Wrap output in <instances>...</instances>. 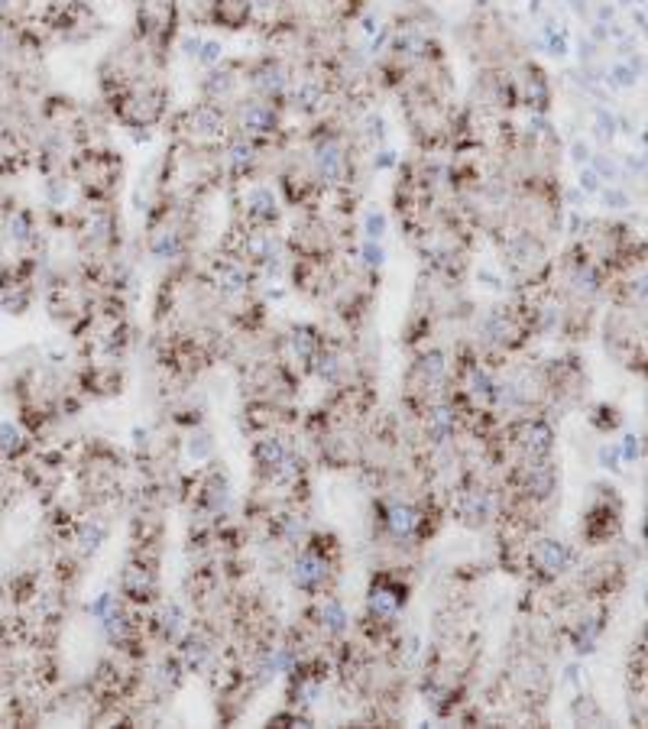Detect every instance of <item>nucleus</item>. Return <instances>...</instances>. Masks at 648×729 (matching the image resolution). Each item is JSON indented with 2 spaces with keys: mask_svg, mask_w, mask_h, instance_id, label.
<instances>
[{
  "mask_svg": "<svg viewBox=\"0 0 648 729\" xmlns=\"http://www.w3.org/2000/svg\"><path fill=\"white\" fill-rule=\"evenodd\" d=\"M75 173H79V179L88 185V188L107 191L111 185H117V179H121V163H117V156H111V153L88 149V153H82V156L75 159Z\"/></svg>",
  "mask_w": 648,
  "mask_h": 729,
  "instance_id": "nucleus-1",
  "label": "nucleus"
},
{
  "mask_svg": "<svg viewBox=\"0 0 648 729\" xmlns=\"http://www.w3.org/2000/svg\"><path fill=\"white\" fill-rule=\"evenodd\" d=\"M418 519H421L418 509L409 506V502H393L386 509V529H389L393 539H412L418 529Z\"/></svg>",
  "mask_w": 648,
  "mask_h": 729,
  "instance_id": "nucleus-2",
  "label": "nucleus"
},
{
  "mask_svg": "<svg viewBox=\"0 0 648 729\" xmlns=\"http://www.w3.org/2000/svg\"><path fill=\"white\" fill-rule=\"evenodd\" d=\"M519 438H522V448H525L529 455L542 457L552 451L555 431H552V425H545V421H522Z\"/></svg>",
  "mask_w": 648,
  "mask_h": 729,
  "instance_id": "nucleus-3",
  "label": "nucleus"
},
{
  "mask_svg": "<svg viewBox=\"0 0 648 729\" xmlns=\"http://www.w3.org/2000/svg\"><path fill=\"white\" fill-rule=\"evenodd\" d=\"M327 574V564H324L318 554H302L299 564H295V584L302 591H315Z\"/></svg>",
  "mask_w": 648,
  "mask_h": 729,
  "instance_id": "nucleus-4",
  "label": "nucleus"
},
{
  "mask_svg": "<svg viewBox=\"0 0 648 729\" xmlns=\"http://www.w3.org/2000/svg\"><path fill=\"white\" fill-rule=\"evenodd\" d=\"M250 215L260 221V225H266V221H276L279 218V205H276V195L266 188V185H260V188H253L250 191Z\"/></svg>",
  "mask_w": 648,
  "mask_h": 729,
  "instance_id": "nucleus-5",
  "label": "nucleus"
},
{
  "mask_svg": "<svg viewBox=\"0 0 648 729\" xmlns=\"http://www.w3.org/2000/svg\"><path fill=\"white\" fill-rule=\"evenodd\" d=\"M535 561H539L545 571H555V574H561V571L567 567V561H571V551L561 545V542L545 539V542H539V548H535Z\"/></svg>",
  "mask_w": 648,
  "mask_h": 729,
  "instance_id": "nucleus-6",
  "label": "nucleus"
},
{
  "mask_svg": "<svg viewBox=\"0 0 648 729\" xmlns=\"http://www.w3.org/2000/svg\"><path fill=\"white\" fill-rule=\"evenodd\" d=\"M253 457H257L260 467H282L285 464V445L276 438H266L253 448Z\"/></svg>",
  "mask_w": 648,
  "mask_h": 729,
  "instance_id": "nucleus-7",
  "label": "nucleus"
},
{
  "mask_svg": "<svg viewBox=\"0 0 648 729\" xmlns=\"http://www.w3.org/2000/svg\"><path fill=\"white\" fill-rule=\"evenodd\" d=\"M322 623L324 629H331V633H344L347 629V610L337 600H327L322 606Z\"/></svg>",
  "mask_w": 648,
  "mask_h": 729,
  "instance_id": "nucleus-8",
  "label": "nucleus"
},
{
  "mask_svg": "<svg viewBox=\"0 0 648 729\" xmlns=\"http://www.w3.org/2000/svg\"><path fill=\"white\" fill-rule=\"evenodd\" d=\"M396 606H399V596L389 591H373L370 593V610L373 613H379V616H393L396 613Z\"/></svg>",
  "mask_w": 648,
  "mask_h": 729,
  "instance_id": "nucleus-9",
  "label": "nucleus"
},
{
  "mask_svg": "<svg viewBox=\"0 0 648 729\" xmlns=\"http://www.w3.org/2000/svg\"><path fill=\"white\" fill-rule=\"evenodd\" d=\"M418 369H421L425 376L438 379V376L445 373V354H441V351H428V354H421V357H418Z\"/></svg>",
  "mask_w": 648,
  "mask_h": 729,
  "instance_id": "nucleus-10",
  "label": "nucleus"
},
{
  "mask_svg": "<svg viewBox=\"0 0 648 729\" xmlns=\"http://www.w3.org/2000/svg\"><path fill=\"white\" fill-rule=\"evenodd\" d=\"M20 431H17V425H10V421H0V451L3 455H13V451H20Z\"/></svg>",
  "mask_w": 648,
  "mask_h": 729,
  "instance_id": "nucleus-11",
  "label": "nucleus"
},
{
  "mask_svg": "<svg viewBox=\"0 0 648 729\" xmlns=\"http://www.w3.org/2000/svg\"><path fill=\"white\" fill-rule=\"evenodd\" d=\"M221 285H224L228 292H240V289H247V273H243L240 267H224Z\"/></svg>",
  "mask_w": 648,
  "mask_h": 729,
  "instance_id": "nucleus-12",
  "label": "nucleus"
},
{
  "mask_svg": "<svg viewBox=\"0 0 648 729\" xmlns=\"http://www.w3.org/2000/svg\"><path fill=\"white\" fill-rule=\"evenodd\" d=\"M92 613L97 616V619H107L111 613H117V603H114V596H107V593H104V596H97V603L92 606Z\"/></svg>",
  "mask_w": 648,
  "mask_h": 729,
  "instance_id": "nucleus-13",
  "label": "nucleus"
},
{
  "mask_svg": "<svg viewBox=\"0 0 648 729\" xmlns=\"http://www.w3.org/2000/svg\"><path fill=\"white\" fill-rule=\"evenodd\" d=\"M79 535H82V545H85V551H94L104 532H101L97 525H79Z\"/></svg>",
  "mask_w": 648,
  "mask_h": 729,
  "instance_id": "nucleus-14",
  "label": "nucleus"
},
{
  "mask_svg": "<svg viewBox=\"0 0 648 729\" xmlns=\"http://www.w3.org/2000/svg\"><path fill=\"white\" fill-rule=\"evenodd\" d=\"M182 652H186V658L191 662V665H201V658L208 655V648H205V645H201L198 638H188L186 648H182Z\"/></svg>",
  "mask_w": 648,
  "mask_h": 729,
  "instance_id": "nucleus-15",
  "label": "nucleus"
},
{
  "mask_svg": "<svg viewBox=\"0 0 648 729\" xmlns=\"http://www.w3.org/2000/svg\"><path fill=\"white\" fill-rule=\"evenodd\" d=\"M619 457L623 460H639V438L636 435H626V441L619 445Z\"/></svg>",
  "mask_w": 648,
  "mask_h": 729,
  "instance_id": "nucleus-16",
  "label": "nucleus"
},
{
  "mask_svg": "<svg viewBox=\"0 0 648 729\" xmlns=\"http://www.w3.org/2000/svg\"><path fill=\"white\" fill-rule=\"evenodd\" d=\"M600 460L606 464V470H619V464H623L619 448H600Z\"/></svg>",
  "mask_w": 648,
  "mask_h": 729,
  "instance_id": "nucleus-17",
  "label": "nucleus"
},
{
  "mask_svg": "<svg viewBox=\"0 0 648 729\" xmlns=\"http://www.w3.org/2000/svg\"><path fill=\"white\" fill-rule=\"evenodd\" d=\"M360 257H364V260H367L370 267H379V263H383V250H379V247H370V243H367V247L360 250Z\"/></svg>",
  "mask_w": 648,
  "mask_h": 729,
  "instance_id": "nucleus-18",
  "label": "nucleus"
}]
</instances>
